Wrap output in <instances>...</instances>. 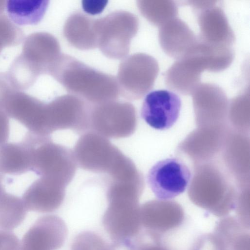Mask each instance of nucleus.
Wrapping results in <instances>:
<instances>
[{"mask_svg": "<svg viewBox=\"0 0 250 250\" xmlns=\"http://www.w3.org/2000/svg\"><path fill=\"white\" fill-rule=\"evenodd\" d=\"M3 182V176L1 173L0 172V197L2 194L6 192L4 188Z\"/></svg>", "mask_w": 250, "mask_h": 250, "instance_id": "nucleus-29", "label": "nucleus"}, {"mask_svg": "<svg viewBox=\"0 0 250 250\" xmlns=\"http://www.w3.org/2000/svg\"><path fill=\"white\" fill-rule=\"evenodd\" d=\"M67 229L63 221L54 215L38 218L24 235L20 250H57L63 244Z\"/></svg>", "mask_w": 250, "mask_h": 250, "instance_id": "nucleus-11", "label": "nucleus"}, {"mask_svg": "<svg viewBox=\"0 0 250 250\" xmlns=\"http://www.w3.org/2000/svg\"><path fill=\"white\" fill-rule=\"evenodd\" d=\"M108 244L99 235L91 232H83L74 239L71 250H109Z\"/></svg>", "mask_w": 250, "mask_h": 250, "instance_id": "nucleus-26", "label": "nucleus"}, {"mask_svg": "<svg viewBox=\"0 0 250 250\" xmlns=\"http://www.w3.org/2000/svg\"><path fill=\"white\" fill-rule=\"evenodd\" d=\"M49 2L47 0H9L5 9L8 18L16 24H36L43 18Z\"/></svg>", "mask_w": 250, "mask_h": 250, "instance_id": "nucleus-21", "label": "nucleus"}, {"mask_svg": "<svg viewBox=\"0 0 250 250\" xmlns=\"http://www.w3.org/2000/svg\"><path fill=\"white\" fill-rule=\"evenodd\" d=\"M66 186L52 179L40 177L24 191L22 200L27 210L49 213L58 209L65 197Z\"/></svg>", "mask_w": 250, "mask_h": 250, "instance_id": "nucleus-13", "label": "nucleus"}, {"mask_svg": "<svg viewBox=\"0 0 250 250\" xmlns=\"http://www.w3.org/2000/svg\"><path fill=\"white\" fill-rule=\"evenodd\" d=\"M19 248H20V247H19ZM19 248L17 250H19Z\"/></svg>", "mask_w": 250, "mask_h": 250, "instance_id": "nucleus-31", "label": "nucleus"}, {"mask_svg": "<svg viewBox=\"0 0 250 250\" xmlns=\"http://www.w3.org/2000/svg\"><path fill=\"white\" fill-rule=\"evenodd\" d=\"M139 20L132 13L115 11L95 21L97 47L106 57L124 59L130 49V42L139 29Z\"/></svg>", "mask_w": 250, "mask_h": 250, "instance_id": "nucleus-3", "label": "nucleus"}, {"mask_svg": "<svg viewBox=\"0 0 250 250\" xmlns=\"http://www.w3.org/2000/svg\"><path fill=\"white\" fill-rule=\"evenodd\" d=\"M73 152L77 165L82 169L106 174L123 154L107 138L91 131L81 135Z\"/></svg>", "mask_w": 250, "mask_h": 250, "instance_id": "nucleus-6", "label": "nucleus"}, {"mask_svg": "<svg viewBox=\"0 0 250 250\" xmlns=\"http://www.w3.org/2000/svg\"><path fill=\"white\" fill-rule=\"evenodd\" d=\"M107 2V0H83L82 5L85 12L91 15H95L102 12Z\"/></svg>", "mask_w": 250, "mask_h": 250, "instance_id": "nucleus-27", "label": "nucleus"}, {"mask_svg": "<svg viewBox=\"0 0 250 250\" xmlns=\"http://www.w3.org/2000/svg\"><path fill=\"white\" fill-rule=\"evenodd\" d=\"M137 5L141 14L150 23L161 26L176 18L178 8L170 0H139Z\"/></svg>", "mask_w": 250, "mask_h": 250, "instance_id": "nucleus-22", "label": "nucleus"}, {"mask_svg": "<svg viewBox=\"0 0 250 250\" xmlns=\"http://www.w3.org/2000/svg\"><path fill=\"white\" fill-rule=\"evenodd\" d=\"M95 21L82 12L73 13L64 23V37L72 46L80 50L97 47Z\"/></svg>", "mask_w": 250, "mask_h": 250, "instance_id": "nucleus-18", "label": "nucleus"}, {"mask_svg": "<svg viewBox=\"0 0 250 250\" xmlns=\"http://www.w3.org/2000/svg\"><path fill=\"white\" fill-rule=\"evenodd\" d=\"M158 38L165 53L176 60L184 57L198 41L188 25L177 17L160 27Z\"/></svg>", "mask_w": 250, "mask_h": 250, "instance_id": "nucleus-16", "label": "nucleus"}, {"mask_svg": "<svg viewBox=\"0 0 250 250\" xmlns=\"http://www.w3.org/2000/svg\"><path fill=\"white\" fill-rule=\"evenodd\" d=\"M104 215V227L114 242H125L133 238L136 228L137 203L109 202Z\"/></svg>", "mask_w": 250, "mask_h": 250, "instance_id": "nucleus-14", "label": "nucleus"}, {"mask_svg": "<svg viewBox=\"0 0 250 250\" xmlns=\"http://www.w3.org/2000/svg\"><path fill=\"white\" fill-rule=\"evenodd\" d=\"M6 1L0 0V15L3 14V13L6 8Z\"/></svg>", "mask_w": 250, "mask_h": 250, "instance_id": "nucleus-30", "label": "nucleus"}, {"mask_svg": "<svg viewBox=\"0 0 250 250\" xmlns=\"http://www.w3.org/2000/svg\"><path fill=\"white\" fill-rule=\"evenodd\" d=\"M27 209L20 197L5 192L0 197V229H14L25 219Z\"/></svg>", "mask_w": 250, "mask_h": 250, "instance_id": "nucleus-23", "label": "nucleus"}, {"mask_svg": "<svg viewBox=\"0 0 250 250\" xmlns=\"http://www.w3.org/2000/svg\"><path fill=\"white\" fill-rule=\"evenodd\" d=\"M89 109L88 103L74 95L56 98L46 106L49 133L66 129L81 134L89 131Z\"/></svg>", "mask_w": 250, "mask_h": 250, "instance_id": "nucleus-9", "label": "nucleus"}, {"mask_svg": "<svg viewBox=\"0 0 250 250\" xmlns=\"http://www.w3.org/2000/svg\"><path fill=\"white\" fill-rule=\"evenodd\" d=\"M9 117L0 108V146L7 142L9 138Z\"/></svg>", "mask_w": 250, "mask_h": 250, "instance_id": "nucleus-28", "label": "nucleus"}, {"mask_svg": "<svg viewBox=\"0 0 250 250\" xmlns=\"http://www.w3.org/2000/svg\"><path fill=\"white\" fill-rule=\"evenodd\" d=\"M6 73L13 87L21 91L33 86L41 75L35 64L21 54L13 60Z\"/></svg>", "mask_w": 250, "mask_h": 250, "instance_id": "nucleus-24", "label": "nucleus"}, {"mask_svg": "<svg viewBox=\"0 0 250 250\" xmlns=\"http://www.w3.org/2000/svg\"><path fill=\"white\" fill-rule=\"evenodd\" d=\"M159 72L157 60L144 53H137L121 62L116 79L119 94L129 100L145 96L153 87Z\"/></svg>", "mask_w": 250, "mask_h": 250, "instance_id": "nucleus-5", "label": "nucleus"}, {"mask_svg": "<svg viewBox=\"0 0 250 250\" xmlns=\"http://www.w3.org/2000/svg\"><path fill=\"white\" fill-rule=\"evenodd\" d=\"M22 30L8 16L0 15V53L6 47L16 46L24 40Z\"/></svg>", "mask_w": 250, "mask_h": 250, "instance_id": "nucleus-25", "label": "nucleus"}, {"mask_svg": "<svg viewBox=\"0 0 250 250\" xmlns=\"http://www.w3.org/2000/svg\"><path fill=\"white\" fill-rule=\"evenodd\" d=\"M191 172L182 160L169 158L155 164L147 174V184L160 200L172 199L184 192L190 179Z\"/></svg>", "mask_w": 250, "mask_h": 250, "instance_id": "nucleus-8", "label": "nucleus"}, {"mask_svg": "<svg viewBox=\"0 0 250 250\" xmlns=\"http://www.w3.org/2000/svg\"><path fill=\"white\" fill-rule=\"evenodd\" d=\"M49 75L69 93L91 104L116 100V78L97 70L69 55L61 54Z\"/></svg>", "mask_w": 250, "mask_h": 250, "instance_id": "nucleus-1", "label": "nucleus"}, {"mask_svg": "<svg viewBox=\"0 0 250 250\" xmlns=\"http://www.w3.org/2000/svg\"><path fill=\"white\" fill-rule=\"evenodd\" d=\"M204 69L194 58L186 55L176 60L165 74L167 88L182 95L192 94L201 83Z\"/></svg>", "mask_w": 250, "mask_h": 250, "instance_id": "nucleus-17", "label": "nucleus"}, {"mask_svg": "<svg viewBox=\"0 0 250 250\" xmlns=\"http://www.w3.org/2000/svg\"><path fill=\"white\" fill-rule=\"evenodd\" d=\"M21 54L36 66L41 75L49 74L61 54L60 45L50 33L34 32L24 39Z\"/></svg>", "mask_w": 250, "mask_h": 250, "instance_id": "nucleus-15", "label": "nucleus"}, {"mask_svg": "<svg viewBox=\"0 0 250 250\" xmlns=\"http://www.w3.org/2000/svg\"><path fill=\"white\" fill-rule=\"evenodd\" d=\"M196 113L201 116H220L227 111L228 101L225 91L210 83H200L192 94Z\"/></svg>", "mask_w": 250, "mask_h": 250, "instance_id": "nucleus-19", "label": "nucleus"}, {"mask_svg": "<svg viewBox=\"0 0 250 250\" xmlns=\"http://www.w3.org/2000/svg\"><path fill=\"white\" fill-rule=\"evenodd\" d=\"M212 0L197 14L201 41L214 45L231 47L235 42L234 33L223 9Z\"/></svg>", "mask_w": 250, "mask_h": 250, "instance_id": "nucleus-12", "label": "nucleus"}, {"mask_svg": "<svg viewBox=\"0 0 250 250\" xmlns=\"http://www.w3.org/2000/svg\"><path fill=\"white\" fill-rule=\"evenodd\" d=\"M29 152L22 140L5 143L0 146V172L19 175L30 171Z\"/></svg>", "mask_w": 250, "mask_h": 250, "instance_id": "nucleus-20", "label": "nucleus"}, {"mask_svg": "<svg viewBox=\"0 0 250 250\" xmlns=\"http://www.w3.org/2000/svg\"><path fill=\"white\" fill-rule=\"evenodd\" d=\"M46 104L24 92L12 89L0 103V108L7 115L18 121L29 132L50 136L46 120Z\"/></svg>", "mask_w": 250, "mask_h": 250, "instance_id": "nucleus-7", "label": "nucleus"}, {"mask_svg": "<svg viewBox=\"0 0 250 250\" xmlns=\"http://www.w3.org/2000/svg\"><path fill=\"white\" fill-rule=\"evenodd\" d=\"M22 140L29 149L30 171L40 177L57 181L66 187L71 182L77 165L71 149L53 142L50 136L29 131Z\"/></svg>", "mask_w": 250, "mask_h": 250, "instance_id": "nucleus-2", "label": "nucleus"}, {"mask_svg": "<svg viewBox=\"0 0 250 250\" xmlns=\"http://www.w3.org/2000/svg\"><path fill=\"white\" fill-rule=\"evenodd\" d=\"M137 125L135 107L116 100L89 104V131L105 138L119 139L131 136Z\"/></svg>", "mask_w": 250, "mask_h": 250, "instance_id": "nucleus-4", "label": "nucleus"}, {"mask_svg": "<svg viewBox=\"0 0 250 250\" xmlns=\"http://www.w3.org/2000/svg\"><path fill=\"white\" fill-rule=\"evenodd\" d=\"M181 105L180 97L174 92L167 90H154L146 95L141 115L151 127L166 130L177 121Z\"/></svg>", "mask_w": 250, "mask_h": 250, "instance_id": "nucleus-10", "label": "nucleus"}]
</instances>
